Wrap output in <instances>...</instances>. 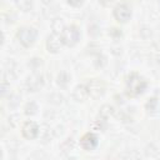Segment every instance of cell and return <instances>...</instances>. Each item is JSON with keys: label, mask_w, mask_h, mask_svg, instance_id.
Returning a JSON list of instances; mask_svg holds the SVG:
<instances>
[{"label": "cell", "mask_w": 160, "mask_h": 160, "mask_svg": "<svg viewBox=\"0 0 160 160\" xmlns=\"http://www.w3.org/2000/svg\"><path fill=\"white\" fill-rule=\"evenodd\" d=\"M146 86H148L146 80L136 72H132L126 78V90L132 96H136V95H140L141 92H144Z\"/></svg>", "instance_id": "1"}, {"label": "cell", "mask_w": 160, "mask_h": 160, "mask_svg": "<svg viewBox=\"0 0 160 160\" xmlns=\"http://www.w3.org/2000/svg\"><path fill=\"white\" fill-rule=\"evenodd\" d=\"M36 36H38L36 29L30 28V26H22V28H20V29L18 30V32H16L18 40H19L25 48L31 46V45L35 42Z\"/></svg>", "instance_id": "2"}, {"label": "cell", "mask_w": 160, "mask_h": 160, "mask_svg": "<svg viewBox=\"0 0 160 160\" xmlns=\"http://www.w3.org/2000/svg\"><path fill=\"white\" fill-rule=\"evenodd\" d=\"M62 44H65L66 46H74L78 44V41L80 40V30L78 26L71 25V26H66L64 28V30L60 34Z\"/></svg>", "instance_id": "3"}, {"label": "cell", "mask_w": 160, "mask_h": 160, "mask_svg": "<svg viewBox=\"0 0 160 160\" xmlns=\"http://www.w3.org/2000/svg\"><path fill=\"white\" fill-rule=\"evenodd\" d=\"M114 18L119 22H126L131 18V10L126 4H118L114 8Z\"/></svg>", "instance_id": "4"}, {"label": "cell", "mask_w": 160, "mask_h": 160, "mask_svg": "<svg viewBox=\"0 0 160 160\" xmlns=\"http://www.w3.org/2000/svg\"><path fill=\"white\" fill-rule=\"evenodd\" d=\"M98 142H99V139H98V136L94 132H86L80 139V146L84 150H88V151L95 149Z\"/></svg>", "instance_id": "5"}, {"label": "cell", "mask_w": 160, "mask_h": 160, "mask_svg": "<svg viewBox=\"0 0 160 160\" xmlns=\"http://www.w3.org/2000/svg\"><path fill=\"white\" fill-rule=\"evenodd\" d=\"M21 132H22V136L28 140H32L38 136L39 134V126L36 122L34 121H26L22 128H21Z\"/></svg>", "instance_id": "6"}, {"label": "cell", "mask_w": 160, "mask_h": 160, "mask_svg": "<svg viewBox=\"0 0 160 160\" xmlns=\"http://www.w3.org/2000/svg\"><path fill=\"white\" fill-rule=\"evenodd\" d=\"M61 45H62L61 36L58 35L56 32L52 34L51 36H49V39H48V41H46V48H48V50L51 51V52H58V51L60 50Z\"/></svg>", "instance_id": "7"}, {"label": "cell", "mask_w": 160, "mask_h": 160, "mask_svg": "<svg viewBox=\"0 0 160 160\" xmlns=\"http://www.w3.org/2000/svg\"><path fill=\"white\" fill-rule=\"evenodd\" d=\"M89 95L90 94H89V89L86 85H78L72 92V96L76 101H84L88 99Z\"/></svg>", "instance_id": "8"}, {"label": "cell", "mask_w": 160, "mask_h": 160, "mask_svg": "<svg viewBox=\"0 0 160 160\" xmlns=\"http://www.w3.org/2000/svg\"><path fill=\"white\" fill-rule=\"evenodd\" d=\"M156 106H158V100H156V98H151V99H149V101H148L146 105H145L146 110H148V111H151V112L156 110Z\"/></svg>", "instance_id": "9"}, {"label": "cell", "mask_w": 160, "mask_h": 160, "mask_svg": "<svg viewBox=\"0 0 160 160\" xmlns=\"http://www.w3.org/2000/svg\"><path fill=\"white\" fill-rule=\"evenodd\" d=\"M112 106H110V105H104L102 108H101V110H100V115L102 116V118H109L111 114H112Z\"/></svg>", "instance_id": "10"}]
</instances>
